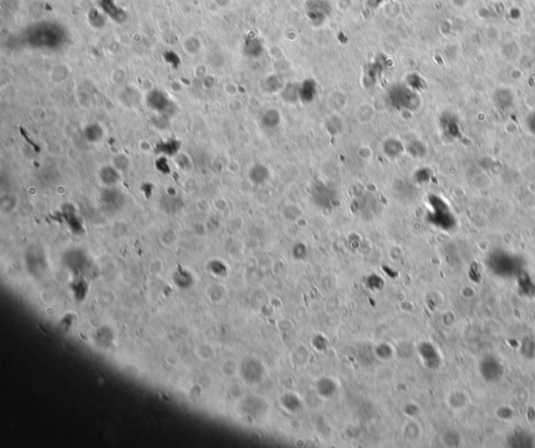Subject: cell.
Returning <instances> with one entry per match:
<instances>
[{
	"mask_svg": "<svg viewBox=\"0 0 535 448\" xmlns=\"http://www.w3.org/2000/svg\"><path fill=\"white\" fill-rule=\"evenodd\" d=\"M101 200H102L103 204L105 206L109 207L110 209L119 208L124 203V196H123V194L120 191L115 190V188L109 187L108 190H106V191H104L102 193Z\"/></svg>",
	"mask_w": 535,
	"mask_h": 448,
	"instance_id": "2",
	"label": "cell"
},
{
	"mask_svg": "<svg viewBox=\"0 0 535 448\" xmlns=\"http://www.w3.org/2000/svg\"><path fill=\"white\" fill-rule=\"evenodd\" d=\"M100 179L104 185L113 187L120 182L121 176L119 170L115 167H104L100 171Z\"/></svg>",
	"mask_w": 535,
	"mask_h": 448,
	"instance_id": "4",
	"label": "cell"
},
{
	"mask_svg": "<svg viewBox=\"0 0 535 448\" xmlns=\"http://www.w3.org/2000/svg\"><path fill=\"white\" fill-rule=\"evenodd\" d=\"M376 353L377 356L381 359V360H388L391 358V356L393 355V351L391 349V347L387 344V343H381L378 348L376 349Z\"/></svg>",
	"mask_w": 535,
	"mask_h": 448,
	"instance_id": "11",
	"label": "cell"
},
{
	"mask_svg": "<svg viewBox=\"0 0 535 448\" xmlns=\"http://www.w3.org/2000/svg\"><path fill=\"white\" fill-rule=\"evenodd\" d=\"M525 124H526V128H527L528 132L535 136V111L532 112V113H530V114L526 117Z\"/></svg>",
	"mask_w": 535,
	"mask_h": 448,
	"instance_id": "13",
	"label": "cell"
},
{
	"mask_svg": "<svg viewBox=\"0 0 535 448\" xmlns=\"http://www.w3.org/2000/svg\"><path fill=\"white\" fill-rule=\"evenodd\" d=\"M128 165H129L128 159H127V157L124 156V155H120V156H118V157H116V158L114 159V167H115L116 169H118L119 171H120V170H125V169H127V168H128Z\"/></svg>",
	"mask_w": 535,
	"mask_h": 448,
	"instance_id": "14",
	"label": "cell"
},
{
	"mask_svg": "<svg viewBox=\"0 0 535 448\" xmlns=\"http://www.w3.org/2000/svg\"><path fill=\"white\" fill-rule=\"evenodd\" d=\"M149 104L153 109L157 111H162L166 109L168 105V100L161 92H154L152 96L149 97Z\"/></svg>",
	"mask_w": 535,
	"mask_h": 448,
	"instance_id": "9",
	"label": "cell"
},
{
	"mask_svg": "<svg viewBox=\"0 0 535 448\" xmlns=\"http://www.w3.org/2000/svg\"><path fill=\"white\" fill-rule=\"evenodd\" d=\"M441 125H443V130H444L446 136L449 137L450 139L455 140V139H458V138L461 137L460 124L457 121V119H455L453 115L446 116L445 119L443 120V123H441Z\"/></svg>",
	"mask_w": 535,
	"mask_h": 448,
	"instance_id": "3",
	"label": "cell"
},
{
	"mask_svg": "<svg viewBox=\"0 0 535 448\" xmlns=\"http://www.w3.org/2000/svg\"><path fill=\"white\" fill-rule=\"evenodd\" d=\"M421 412V409L420 407H418L414 402H409V403H406L403 407V413L406 417H408L409 419H414L415 417L418 416V414H420Z\"/></svg>",
	"mask_w": 535,
	"mask_h": 448,
	"instance_id": "10",
	"label": "cell"
},
{
	"mask_svg": "<svg viewBox=\"0 0 535 448\" xmlns=\"http://www.w3.org/2000/svg\"><path fill=\"white\" fill-rule=\"evenodd\" d=\"M533 156H534V159H535V148H534V151H533Z\"/></svg>",
	"mask_w": 535,
	"mask_h": 448,
	"instance_id": "15",
	"label": "cell"
},
{
	"mask_svg": "<svg viewBox=\"0 0 535 448\" xmlns=\"http://www.w3.org/2000/svg\"><path fill=\"white\" fill-rule=\"evenodd\" d=\"M494 102L501 111H507L514 105L515 98L513 91L507 88H500L494 94Z\"/></svg>",
	"mask_w": 535,
	"mask_h": 448,
	"instance_id": "1",
	"label": "cell"
},
{
	"mask_svg": "<svg viewBox=\"0 0 535 448\" xmlns=\"http://www.w3.org/2000/svg\"><path fill=\"white\" fill-rule=\"evenodd\" d=\"M84 136H85L86 140L89 141V143L96 144V143H99V141H101L103 139L104 131H103L102 127L97 125V124L89 125L84 130Z\"/></svg>",
	"mask_w": 535,
	"mask_h": 448,
	"instance_id": "7",
	"label": "cell"
},
{
	"mask_svg": "<svg viewBox=\"0 0 535 448\" xmlns=\"http://www.w3.org/2000/svg\"><path fill=\"white\" fill-rule=\"evenodd\" d=\"M404 436L409 441H416L421 437V427L414 421V419H409L403 430Z\"/></svg>",
	"mask_w": 535,
	"mask_h": 448,
	"instance_id": "8",
	"label": "cell"
},
{
	"mask_svg": "<svg viewBox=\"0 0 535 448\" xmlns=\"http://www.w3.org/2000/svg\"><path fill=\"white\" fill-rule=\"evenodd\" d=\"M180 149V143L176 139H171L168 141H162L156 146V153L164 156H174L177 155Z\"/></svg>",
	"mask_w": 535,
	"mask_h": 448,
	"instance_id": "6",
	"label": "cell"
},
{
	"mask_svg": "<svg viewBox=\"0 0 535 448\" xmlns=\"http://www.w3.org/2000/svg\"><path fill=\"white\" fill-rule=\"evenodd\" d=\"M469 403H470V398L468 394L460 390L451 392L448 397L449 407L455 411L463 409Z\"/></svg>",
	"mask_w": 535,
	"mask_h": 448,
	"instance_id": "5",
	"label": "cell"
},
{
	"mask_svg": "<svg viewBox=\"0 0 535 448\" xmlns=\"http://www.w3.org/2000/svg\"><path fill=\"white\" fill-rule=\"evenodd\" d=\"M156 168L158 171H160L162 174H169L170 173V167L169 162L166 158V156H161L156 161Z\"/></svg>",
	"mask_w": 535,
	"mask_h": 448,
	"instance_id": "12",
	"label": "cell"
}]
</instances>
